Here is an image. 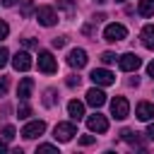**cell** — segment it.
Here are the masks:
<instances>
[{"instance_id":"6da1fadb","label":"cell","mask_w":154,"mask_h":154,"mask_svg":"<svg viewBox=\"0 0 154 154\" xmlns=\"http://www.w3.org/2000/svg\"><path fill=\"white\" fill-rule=\"evenodd\" d=\"M128 113H130L128 99H125V96H116V99L111 101V116H113L116 120H123V118H128Z\"/></svg>"},{"instance_id":"7a4b0ae2","label":"cell","mask_w":154,"mask_h":154,"mask_svg":"<svg viewBox=\"0 0 154 154\" xmlns=\"http://www.w3.org/2000/svg\"><path fill=\"white\" fill-rule=\"evenodd\" d=\"M75 135H77L75 123H58V125H55V130H53V137H55L58 142H70Z\"/></svg>"},{"instance_id":"3957f363","label":"cell","mask_w":154,"mask_h":154,"mask_svg":"<svg viewBox=\"0 0 154 154\" xmlns=\"http://www.w3.org/2000/svg\"><path fill=\"white\" fill-rule=\"evenodd\" d=\"M128 36V29L123 26V24H108L106 29H103V38L108 41V43H116V41H123Z\"/></svg>"},{"instance_id":"277c9868","label":"cell","mask_w":154,"mask_h":154,"mask_svg":"<svg viewBox=\"0 0 154 154\" xmlns=\"http://www.w3.org/2000/svg\"><path fill=\"white\" fill-rule=\"evenodd\" d=\"M38 70L46 72V75H53L58 70V63H55V58H53L51 51H41L38 53Z\"/></svg>"},{"instance_id":"5b68a950","label":"cell","mask_w":154,"mask_h":154,"mask_svg":"<svg viewBox=\"0 0 154 154\" xmlns=\"http://www.w3.org/2000/svg\"><path fill=\"white\" fill-rule=\"evenodd\" d=\"M89 79H91L94 84H99V87H108V84L116 82V75L108 72V70H103V67H96V70H91Z\"/></svg>"},{"instance_id":"8992f818","label":"cell","mask_w":154,"mask_h":154,"mask_svg":"<svg viewBox=\"0 0 154 154\" xmlns=\"http://www.w3.org/2000/svg\"><path fill=\"white\" fill-rule=\"evenodd\" d=\"M118 65H120L123 72H132V70H137V67L142 65V58H140L137 53H125V55L118 58Z\"/></svg>"},{"instance_id":"52a82bcc","label":"cell","mask_w":154,"mask_h":154,"mask_svg":"<svg viewBox=\"0 0 154 154\" xmlns=\"http://www.w3.org/2000/svg\"><path fill=\"white\" fill-rule=\"evenodd\" d=\"M31 55L26 53V51H17L14 53V58H12V67L17 70V72H26V70H31Z\"/></svg>"},{"instance_id":"ba28073f","label":"cell","mask_w":154,"mask_h":154,"mask_svg":"<svg viewBox=\"0 0 154 154\" xmlns=\"http://www.w3.org/2000/svg\"><path fill=\"white\" fill-rule=\"evenodd\" d=\"M43 132H46V123L43 120H31V123H26L22 128V137H26V140H34V137H38Z\"/></svg>"},{"instance_id":"9c48e42d","label":"cell","mask_w":154,"mask_h":154,"mask_svg":"<svg viewBox=\"0 0 154 154\" xmlns=\"http://www.w3.org/2000/svg\"><path fill=\"white\" fill-rule=\"evenodd\" d=\"M36 19H38V24H43V26H53L55 22H58V14H55V10L53 7H38L36 10Z\"/></svg>"},{"instance_id":"30bf717a","label":"cell","mask_w":154,"mask_h":154,"mask_svg":"<svg viewBox=\"0 0 154 154\" xmlns=\"http://www.w3.org/2000/svg\"><path fill=\"white\" fill-rule=\"evenodd\" d=\"M67 65L70 67H84L87 65V51L84 48H72L70 53H67Z\"/></svg>"},{"instance_id":"8fae6325","label":"cell","mask_w":154,"mask_h":154,"mask_svg":"<svg viewBox=\"0 0 154 154\" xmlns=\"http://www.w3.org/2000/svg\"><path fill=\"white\" fill-rule=\"evenodd\" d=\"M87 128H89L91 132H106V130H108V120H106V116L94 113V116L87 118Z\"/></svg>"},{"instance_id":"7c38bea8","label":"cell","mask_w":154,"mask_h":154,"mask_svg":"<svg viewBox=\"0 0 154 154\" xmlns=\"http://www.w3.org/2000/svg\"><path fill=\"white\" fill-rule=\"evenodd\" d=\"M87 103H89V106H94V108H101V106L106 103V94H103L101 89H96V87H94V89H89V91H87Z\"/></svg>"},{"instance_id":"4fadbf2b","label":"cell","mask_w":154,"mask_h":154,"mask_svg":"<svg viewBox=\"0 0 154 154\" xmlns=\"http://www.w3.org/2000/svg\"><path fill=\"white\" fill-rule=\"evenodd\" d=\"M135 116H137L140 120H152V118H154V103H149V101H140L137 108H135Z\"/></svg>"},{"instance_id":"5bb4252c","label":"cell","mask_w":154,"mask_h":154,"mask_svg":"<svg viewBox=\"0 0 154 154\" xmlns=\"http://www.w3.org/2000/svg\"><path fill=\"white\" fill-rule=\"evenodd\" d=\"M120 137H123L130 147H140V149H144V140L140 137V132H135V130H128V128H125V130L120 132Z\"/></svg>"},{"instance_id":"9a60e30c","label":"cell","mask_w":154,"mask_h":154,"mask_svg":"<svg viewBox=\"0 0 154 154\" xmlns=\"http://www.w3.org/2000/svg\"><path fill=\"white\" fill-rule=\"evenodd\" d=\"M31 89H34V79H31V77H24V79L19 82V87H17V96H19L22 101H26V99L31 96Z\"/></svg>"},{"instance_id":"2e32d148","label":"cell","mask_w":154,"mask_h":154,"mask_svg":"<svg viewBox=\"0 0 154 154\" xmlns=\"http://www.w3.org/2000/svg\"><path fill=\"white\" fill-rule=\"evenodd\" d=\"M67 113H70L72 120H82V118H84V103L77 101V99H72V101L67 103Z\"/></svg>"},{"instance_id":"e0dca14e","label":"cell","mask_w":154,"mask_h":154,"mask_svg":"<svg viewBox=\"0 0 154 154\" xmlns=\"http://www.w3.org/2000/svg\"><path fill=\"white\" fill-rule=\"evenodd\" d=\"M140 41H142V46H144V48H154V26H152V24H147V26L142 29Z\"/></svg>"},{"instance_id":"ac0fdd59","label":"cell","mask_w":154,"mask_h":154,"mask_svg":"<svg viewBox=\"0 0 154 154\" xmlns=\"http://www.w3.org/2000/svg\"><path fill=\"white\" fill-rule=\"evenodd\" d=\"M137 12H140L142 17H154V0H140Z\"/></svg>"},{"instance_id":"d6986e66","label":"cell","mask_w":154,"mask_h":154,"mask_svg":"<svg viewBox=\"0 0 154 154\" xmlns=\"http://www.w3.org/2000/svg\"><path fill=\"white\" fill-rule=\"evenodd\" d=\"M55 101H58V96H55V89H48V91L43 94V106H48V108H51Z\"/></svg>"},{"instance_id":"ffe728a7","label":"cell","mask_w":154,"mask_h":154,"mask_svg":"<svg viewBox=\"0 0 154 154\" xmlns=\"http://www.w3.org/2000/svg\"><path fill=\"white\" fill-rule=\"evenodd\" d=\"M0 135H2V140H5V142H10V140H14V135H17V132H14V128H12V125H5Z\"/></svg>"},{"instance_id":"44dd1931","label":"cell","mask_w":154,"mask_h":154,"mask_svg":"<svg viewBox=\"0 0 154 154\" xmlns=\"http://www.w3.org/2000/svg\"><path fill=\"white\" fill-rule=\"evenodd\" d=\"M29 116H31V106L29 103H22L17 108V118H29Z\"/></svg>"},{"instance_id":"7402d4cb","label":"cell","mask_w":154,"mask_h":154,"mask_svg":"<svg viewBox=\"0 0 154 154\" xmlns=\"http://www.w3.org/2000/svg\"><path fill=\"white\" fill-rule=\"evenodd\" d=\"M116 58H118V55H116V53H111V51L101 53V63H103V65H111V63H116Z\"/></svg>"},{"instance_id":"603a6c76","label":"cell","mask_w":154,"mask_h":154,"mask_svg":"<svg viewBox=\"0 0 154 154\" xmlns=\"http://www.w3.org/2000/svg\"><path fill=\"white\" fill-rule=\"evenodd\" d=\"M36 152H43V154H58V147H53V144H38Z\"/></svg>"},{"instance_id":"cb8c5ba5","label":"cell","mask_w":154,"mask_h":154,"mask_svg":"<svg viewBox=\"0 0 154 154\" xmlns=\"http://www.w3.org/2000/svg\"><path fill=\"white\" fill-rule=\"evenodd\" d=\"M7 60H10V51H7L5 46H0V67H5Z\"/></svg>"},{"instance_id":"d4e9b609","label":"cell","mask_w":154,"mask_h":154,"mask_svg":"<svg viewBox=\"0 0 154 154\" xmlns=\"http://www.w3.org/2000/svg\"><path fill=\"white\" fill-rule=\"evenodd\" d=\"M65 84H67L70 89H75V87H79V77H77V75H70V77L65 79Z\"/></svg>"},{"instance_id":"484cf974","label":"cell","mask_w":154,"mask_h":154,"mask_svg":"<svg viewBox=\"0 0 154 154\" xmlns=\"http://www.w3.org/2000/svg\"><path fill=\"white\" fill-rule=\"evenodd\" d=\"M7 89H10V79L7 77H0V96H5Z\"/></svg>"},{"instance_id":"4316f807","label":"cell","mask_w":154,"mask_h":154,"mask_svg":"<svg viewBox=\"0 0 154 154\" xmlns=\"http://www.w3.org/2000/svg\"><path fill=\"white\" fill-rule=\"evenodd\" d=\"M7 34H10V26H7V22H2V19H0V41H2V38H7Z\"/></svg>"},{"instance_id":"83f0119b","label":"cell","mask_w":154,"mask_h":154,"mask_svg":"<svg viewBox=\"0 0 154 154\" xmlns=\"http://www.w3.org/2000/svg\"><path fill=\"white\" fill-rule=\"evenodd\" d=\"M91 142H94V137H91V135H84V137H79V144H82V147H89Z\"/></svg>"},{"instance_id":"f1b7e54d","label":"cell","mask_w":154,"mask_h":154,"mask_svg":"<svg viewBox=\"0 0 154 154\" xmlns=\"http://www.w3.org/2000/svg\"><path fill=\"white\" fill-rule=\"evenodd\" d=\"M63 46H65V38L63 36H55L53 38V48H63Z\"/></svg>"},{"instance_id":"f546056e","label":"cell","mask_w":154,"mask_h":154,"mask_svg":"<svg viewBox=\"0 0 154 154\" xmlns=\"http://www.w3.org/2000/svg\"><path fill=\"white\" fill-rule=\"evenodd\" d=\"M22 43H24L26 48H36V46H38V43H36L34 38H22Z\"/></svg>"},{"instance_id":"4dcf8cb0","label":"cell","mask_w":154,"mask_h":154,"mask_svg":"<svg viewBox=\"0 0 154 154\" xmlns=\"http://www.w3.org/2000/svg\"><path fill=\"white\" fill-rule=\"evenodd\" d=\"M60 5H63L67 12H72V5H75V2H72V0H60Z\"/></svg>"},{"instance_id":"1f68e13d","label":"cell","mask_w":154,"mask_h":154,"mask_svg":"<svg viewBox=\"0 0 154 154\" xmlns=\"http://www.w3.org/2000/svg\"><path fill=\"white\" fill-rule=\"evenodd\" d=\"M29 12H31V2H29V0H26V2H24V7H22V14H24V17H26V14H29Z\"/></svg>"},{"instance_id":"d6a6232c","label":"cell","mask_w":154,"mask_h":154,"mask_svg":"<svg viewBox=\"0 0 154 154\" xmlns=\"http://www.w3.org/2000/svg\"><path fill=\"white\" fill-rule=\"evenodd\" d=\"M147 75H149V77H154V60L147 65Z\"/></svg>"},{"instance_id":"836d02e7","label":"cell","mask_w":154,"mask_h":154,"mask_svg":"<svg viewBox=\"0 0 154 154\" xmlns=\"http://www.w3.org/2000/svg\"><path fill=\"white\" fill-rule=\"evenodd\" d=\"M147 135H149V140H154V123L147 128Z\"/></svg>"},{"instance_id":"e575fe53","label":"cell","mask_w":154,"mask_h":154,"mask_svg":"<svg viewBox=\"0 0 154 154\" xmlns=\"http://www.w3.org/2000/svg\"><path fill=\"white\" fill-rule=\"evenodd\" d=\"M2 152H7V144H5V140H0V154Z\"/></svg>"},{"instance_id":"d590c367","label":"cell","mask_w":154,"mask_h":154,"mask_svg":"<svg viewBox=\"0 0 154 154\" xmlns=\"http://www.w3.org/2000/svg\"><path fill=\"white\" fill-rule=\"evenodd\" d=\"M14 2H17V0H2V5H5V7H12Z\"/></svg>"},{"instance_id":"8d00e7d4","label":"cell","mask_w":154,"mask_h":154,"mask_svg":"<svg viewBox=\"0 0 154 154\" xmlns=\"http://www.w3.org/2000/svg\"><path fill=\"white\" fill-rule=\"evenodd\" d=\"M96 2H103V0H96Z\"/></svg>"},{"instance_id":"74e56055","label":"cell","mask_w":154,"mask_h":154,"mask_svg":"<svg viewBox=\"0 0 154 154\" xmlns=\"http://www.w3.org/2000/svg\"><path fill=\"white\" fill-rule=\"evenodd\" d=\"M118 2H123V0H118Z\"/></svg>"}]
</instances>
